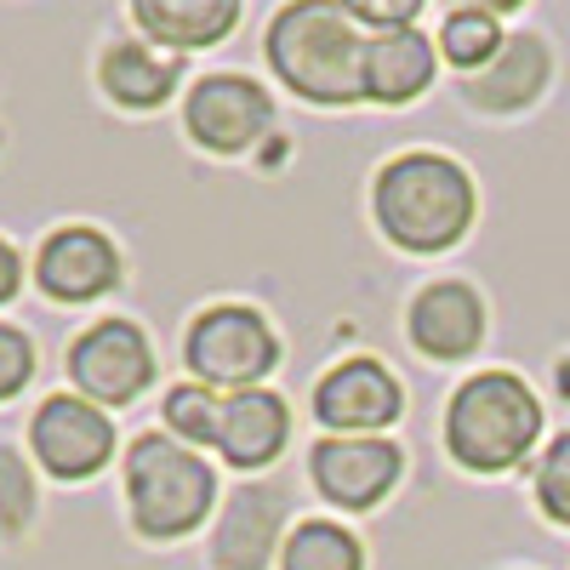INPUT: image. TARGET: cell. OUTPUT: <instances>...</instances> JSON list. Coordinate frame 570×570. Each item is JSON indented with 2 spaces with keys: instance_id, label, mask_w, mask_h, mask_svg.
Wrapping results in <instances>:
<instances>
[{
  "instance_id": "1",
  "label": "cell",
  "mask_w": 570,
  "mask_h": 570,
  "mask_svg": "<svg viewBox=\"0 0 570 570\" xmlns=\"http://www.w3.org/2000/svg\"><path fill=\"white\" fill-rule=\"evenodd\" d=\"M371 223L405 257H445L480 228V183L445 149H400L371 171Z\"/></svg>"
},
{
  "instance_id": "2",
  "label": "cell",
  "mask_w": 570,
  "mask_h": 570,
  "mask_svg": "<svg viewBox=\"0 0 570 570\" xmlns=\"http://www.w3.org/2000/svg\"><path fill=\"white\" fill-rule=\"evenodd\" d=\"M365 40L343 0H285L263 29V63L308 109H360Z\"/></svg>"
},
{
  "instance_id": "3",
  "label": "cell",
  "mask_w": 570,
  "mask_h": 570,
  "mask_svg": "<svg viewBox=\"0 0 570 570\" xmlns=\"http://www.w3.org/2000/svg\"><path fill=\"white\" fill-rule=\"evenodd\" d=\"M542 394L508 365L468 371L440 411V451L468 480H502L519 473L542 445Z\"/></svg>"
},
{
  "instance_id": "4",
  "label": "cell",
  "mask_w": 570,
  "mask_h": 570,
  "mask_svg": "<svg viewBox=\"0 0 570 570\" xmlns=\"http://www.w3.org/2000/svg\"><path fill=\"white\" fill-rule=\"evenodd\" d=\"M120 497H126L131 537L149 548L200 537L223 508L217 468L206 462V451L177 445L166 428H142L120 451Z\"/></svg>"
},
{
  "instance_id": "5",
  "label": "cell",
  "mask_w": 570,
  "mask_h": 570,
  "mask_svg": "<svg viewBox=\"0 0 570 570\" xmlns=\"http://www.w3.org/2000/svg\"><path fill=\"white\" fill-rule=\"evenodd\" d=\"M285 360V343L274 320L257 303L223 297L188 314L183 325V365L188 383H206L217 394H246V389H268L274 371Z\"/></svg>"
},
{
  "instance_id": "6",
  "label": "cell",
  "mask_w": 570,
  "mask_h": 570,
  "mask_svg": "<svg viewBox=\"0 0 570 570\" xmlns=\"http://www.w3.org/2000/svg\"><path fill=\"white\" fill-rule=\"evenodd\" d=\"M63 376L80 400L104 405L115 416V411H131L160 383V348L142 320L104 314V320H86L63 343Z\"/></svg>"
},
{
  "instance_id": "7",
  "label": "cell",
  "mask_w": 570,
  "mask_h": 570,
  "mask_svg": "<svg viewBox=\"0 0 570 570\" xmlns=\"http://www.w3.org/2000/svg\"><path fill=\"white\" fill-rule=\"evenodd\" d=\"M279 104L257 75L206 69L183 91V137L212 160H246L274 137Z\"/></svg>"
},
{
  "instance_id": "8",
  "label": "cell",
  "mask_w": 570,
  "mask_h": 570,
  "mask_svg": "<svg viewBox=\"0 0 570 570\" xmlns=\"http://www.w3.org/2000/svg\"><path fill=\"white\" fill-rule=\"evenodd\" d=\"M23 445H29V462L58 485H91L98 473L115 468L120 456V428L104 405L80 400L75 389H58L46 394L35 411H29V428H23Z\"/></svg>"
},
{
  "instance_id": "9",
  "label": "cell",
  "mask_w": 570,
  "mask_h": 570,
  "mask_svg": "<svg viewBox=\"0 0 570 570\" xmlns=\"http://www.w3.org/2000/svg\"><path fill=\"white\" fill-rule=\"evenodd\" d=\"M405 383L389 360L376 354H343L337 365H325L308 389V416L320 422V434L337 440H383L405 422Z\"/></svg>"
},
{
  "instance_id": "10",
  "label": "cell",
  "mask_w": 570,
  "mask_h": 570,
  "mask_svg": "<svg viewBox=\"0 0 570 570\" xmlns=\"http://www.w3.org/2000/svg\"><path fill=\"white\" fill-rule=\"evenodd\" d=\"M29 285L58 308L109 303L126 285V252L98 223H58V228H46L40 246L29 252Z\"/></svg>"
},
{
  "instance_id": "11",
  "label": "cell",
  "mask_w": 570,
  "mask_h": 570,
  "mask_svg": "<svg viewBox=\"0 0 570 570\" xmlns=\"http://www.w3.org/2000/svg\"><path fill=\"white\" fill-rule=\"evenodd\" d=\"M308 468V491L343 519L376 513L400 485H405V445L394 434L383 440H337L320 434L303 456Z\"/></svg>"
},
{
  "instance_id": "12",
  "label": "cell",
  "mask_w": 570,
  "mask_h": 570,
  "mask_svg": "<svg viewBox=\"0 0 570 570\" xmlns=\"http://www.w3.org/2000/svg\"><path fill=\"white\" fill-rule=\"evenodd\" d=\"M491 337V303L473 279L440 274L422 279L405 303V343L428 365H468Z\"/></svg>"
},
{
  "instance_id": "13",
  "label": "cell",
  "mask_w": 570,
  "mask_h": 570,
  "mask_svg": "<svg viewBox=\"0 0 570 570\" xmlns=\"http://www.w3.org/2000/svg\"><path fill=\"white\" fill-rule=\"evenodd\" d=\"M292 525H297V519L285 513V485L246 480L217 508L212 564L217 570H268V564H279V548H285V531H292Z\"/></svg>"
},
{
  "instance_id": "14",
  "label": "cell",
  "mask_w": 570,
  "mask_h": 570,
  "mask_svg": "<svg viewBox=\"0 0 570 570\" xmlns=\"http://www.w3.org/2000/svg\"><path fill=\"white\" fill-rule=\"evenodd\" d=\"M91 75H98L104 104H115L120 115H160L195 86L188 80V58L160 52L142 35H115L98 52V63H91Z\"/></svg>"
},
{
  "instance_id": "15",
  "label": "cell",
  "mask_w": 570,
  "mask_h": 570,
  "mask_svg": "<svg viewBox=\"0 0 570 570\" xmlns=\"http://www.w3.org/2000/svg\"><path fill=\"white\" fill-rule=\"evenodd\" d=\"M548 86H553V46L537 29H513L491 69L456 80L462 104L485 120H513V115L537 109L548 98Z\"/></svg>"
},
{
  "instance_id": "16",
  "label": "cell",
  "mask_w": 570,
  "mask_h": 570,
  "mask_svg": "<svg viewBox=\"0 0 570 570\" xmlns=\"http://www.w3.org/2000/svg\"><path fill=\"white\" fill-rule=\"evenodd\" d=\"M285 451H292V400L274 383L268 389H246V394H223V422H217V462H228L234 473H268Z\"/></svg>"
},
{
  "instance_id": "17",
  "label": "cell",
  "mask_w": 570,
  "mask_h": 570,
  "mask_svg": "<svg viewBox=\"0 0 570 570\" xmlns=\"http://www.w3.org/2000/svg\"><path fill=\"white\" fill-rule=\"evenodd\" d=\"M440 46L422 23L365 40V109H411L440 80Z\"/></svg>"
},
{
  "instance_id": "18",
  "label": "cell",
  "mask_w": 570,
  "mask_h": 570,
  "mask_svg": "<svg viewBox=\"0 0 570 570\" xmlns=\"http://www.w3.org/2000/svg\"><path fill=\"white\" fill-rule=\"evenodd\" d=\"M126 23L171 58H195V52H212V46H223L240 29L246 7L240 0H131Z\"/></svg>"
},
{
  "instance_id": "19",
  "label": "cell",
  "mask_w": 570,
  "mask_h": 570,
  "mask_svg": "<svg viewBox=\"0 0 570 570\" xmlns=\"http://www.w3.org/2000/svg\"><path fill=\"white\" fill-rule=\"evenodd\" d=\"M508 23H502V7H445L440 12V23H434V46H440V63L456 75V80H468V75H480V69H491L497 63V52L508 46Z\"/></svg>"
},
{
  "instance_id": "20",
  "label": "cell",
  "mask_w": 570,
  "mask_h": 570,
  "mask_svg": "<svg viewBox=\"0 0 570 570\" xmlns=\"http://www.w3.org/2000/svg\"><path fill=\"white\" fill-rule=\"evenodd\" d=\"M274 570H365V537L337 513H308L285 531Z\"/></svg>"
},
{
  "instance_id": "21",
  "label": "cell",
  "mask_w": 570,
  "mask_h": 570,
  "mask_svg": "<svg viewBox=\"0 0 570 570\" xmlns=\"http://www.w3.org/2000/svg\"><path fill=\"white\" fill-rule=\"evenodd\" d=\"M40 525V468L23 445L0 440V548H23Z\"/></svg>"
},
{
  "instance_id": "22",
  "label": "cell",
  "mask_w": 570,
  "mask_h": 570,
  "mask_svg": "<svg viewBox=\"0 0 570 570\" xmlns=\"http://www.w3.org/2000/svg\"><path fill=\"white\" fill-rule=\"evenodd\" d=\"M217 422H223V394L206 383H171L160 394V428L188 451H217Z\"/></svg>"
},
{
  "instance_id": "23",
  "label": "cell",
  "mask_w": 570,
  "mask_h": 570,
  "mask_svg": "<svg viewBox=\"0 0 570 570\" xmlns=\"http://www.w3.org/2000/svg\"><path fill=\"white\" fill-rule=\"evenodd\" d=\"M531 497L548 525L570 531V428L548 440V451L531 462Z\"/></svg>"
},
{
  "instance_id": "24",
  "label": "cell",
  "mask_w": 570,
  "mask_h": 570,
  "mask_svg": "<svg viewBox=\"0 0 570 570\" xmlns=\"http://www.w3.org/2000/svg\"><path fill=\"white\" fill-rule=\"evenodd\" d=\"M40 376V343L18 320H0V405H12L35 389Z\"/></svg>"
},
{
  "instance_id": "25",
  "label": "cell",
  "mask_w": 570,
  "mask_h": 570,
  "mask_svg": "<svg viewBox=\"0 0 570 570\" xmlns=\"http://www.w3.org/2000/svg\"><path fill=\"white\" fill-rule=\"evenodd\" d=\"M23 285H29V257H23L18 240L0 234V308H12L23 297Z\"/></svg>"
},
{
  "instance_id": "26",
  "label": "cell",
  "mask_w": 570,
  "mask_h": 570,
  "mask_svg": "<svg viewBox=\"0 0 570 570\" xmlns=\"http://www.w3.org/2000/svg\"><path fill=\"white\" fill-rule=\"evenodd\" d=\"M553 383H559V394H564V400H570V354H564V360H559V365H553Z\"/></svg>"
}]
</instances>
